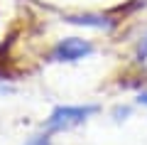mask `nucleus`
<instances>
[{"label": "nucleus", "instance_id": "nucleus-1", "mask_svg": "<svg viewBox=\"0 0 147 145\" xmlns=\"http://www.w3.org/2000/svg\"><path fill=\"white\" fill-rule=\"evenodd\" d=\"M98 113V106L96 103H84V106H57V108L49 113V118L44 120V128L47 133H64V130L79 128L84 125L91 116Z\"/></svg>", "mask_w": 147, "mask_h": 145}, {"label": "nucleus", "instance_id": "nucleus-2", "mask_svg": "<svg viewBox=\"0 0 147 145\" xmlns=\"http://www.w3.org/2000/svg\"><path fill=\"white\" fill-rule=\"evenodd\" d=\"M96 52V47L91 39H84V37H64L54 44L52 49V59L54 62H61V64H74V62H81V59L91 57Z\"/></svg>", "mask_w": 147, "mask_h": 145}, {"label": "nucleus", "instance_id": "nucleus-3", "mask_svg": "<svg viewBox=\"0 0 147 145\" xmlns=\"http://www.w3.org/2000/svg\"><path fill=\"white\" fill-rule=\"evenodd\" d=\"M64 20H66V22H71V25H79V27H93V30H105V32H108L110 27L115 25V20H110L108 15H98V12H84V15H66Z\"/></svg>", "mask_w": 147, "mask_h": 145}, {"label": "nucleus", "instance_id": "nucleus-4", "mask_svg": "<svg viewBox=\"0 0 147 145\" xmlns=\"http://www.w3.org/2000/svg\"><path fill=\"white\" fill-rule=\"evenodd\" d=\"M22 145H52V135L49 133H37V135H30Z\"/></svg>", "mask_w": 147, "mask_h": 145}, {"label": "nucleus", "instance_id": "nucleus-5", "mask_svg": "<svg viewBox=\"0 0 147 145\" xmlns=\"http://www.w3.org/2000/svg\"><path fill=\"white\" fill-rule=\"evenodd\" d=\"M130 113H132L130 106H115V108H113V118H115V120H127Z\"/></svg>", "mask_w": 147, "mask_h": 145}, {"label": "nucleus", "instance_id": "nucleus-6", "mask_svg": "<svg viewBox=\"0 0 147 145\" xmlns=\"http://www.w3.org/2000/svg\"><path fill=\"white\" fill-rule=\"evenodd\" d=\"M137 103L147 108V88H140V93H137Z\"/></svg>", "mask_w": 147, "mask_h": 145}]
</instances>
